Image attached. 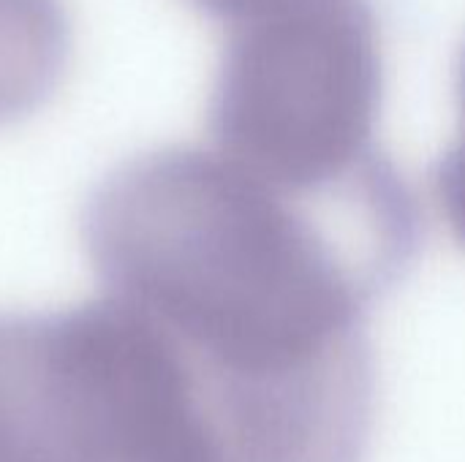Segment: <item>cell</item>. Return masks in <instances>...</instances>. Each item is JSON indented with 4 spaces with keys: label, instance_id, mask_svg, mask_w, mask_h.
I'll list each match as a JSON object with an SVG mask.
<instances>
[{
    "label": "cell",
    "instance_id": "6da1fadb",
    "mask_svg": "<svg viewBox=\"0 0 465 462\" xmlns=\"http://www.w3.org/2000/svg\"><path fill=\"white\" fill-rule=\"evenodd\" d=\"M322 202L193 147L142 152L87 196L82 242L104 297L185 357L234 462L365 460V313L417 259L422 218L403 180Z\"/></svg>",
    "mask_w": 465,
    "mask_h": 462
},
{
    "label": "cell",
    "instance_id": "7a4b0ae2",
    "mask_svg": "<svg viewBox=\"0 0 465 462\" xmlns=\"http://www.w3.org/2000/svg\"><path fill=\"white\" fill-rule=\"evenodd\" d=\"M0 462H234L193 368L101 297L0 313Z\"/></svg>",
    "mask_w": 465,
    "mask_h": 462
},
{
    "label": "cell",
    "instance_id": "3957f363",
    "mask_svg": "<svg viewBox=\"0 0 465 462\" xmlns=\"http://www.w3.org/2000/svg\"><path fill=\"white\" fill-rule=\"evenodd\" d=\"M381 49L365 0H316L229 30L210 98L218 152L270 188L332 199L376 180Z\"/></svg>",
    "mask_w": 465,
    "mask_h": 462
},
{
    "label": "cell",
    "instance_id": "277c9868",
    "mask_svg": "<svg viewBox=\"0 0 465 462\" xmlns=\"http://www.w3.org/2000/svg\"><path fill=\"white\" fill-rule=\"evenodd\" d=\"M71 54L63 0H0V128L38 112Z\"/></svg>",
    "mask_w": 465,
    "mask_h": 462
},
{
    "label": "cell",
    "instance_id": "5b68a950",
    "mask_svg": "<svg viewBox=\"0 0 465 462\" xmlns=\"http://www.w3.org/2000/svg\"><path fill=\"white\" fill-rule=\"evenodd\" d=\"M458 103L460 128L455 142L444 150L433 169V193L452 237L460 248H465V49L458 65Z\"/></svg>",
    "mask_w": 465,
    "mask_h": 462
},
{
    "label": "cell",
    "instance_id": "8992f818",
    "mask_svg": "<svg viewBox=\"0 0 465 462\" xmlns=\"http://www.w3.org/2000/svg\"><path fill=\"white\" fill-rule=\"evenodd\" d=\"M191 3L199 5L202 11H207L210 16L226 22L229 30H232V27L264 19V16H272V14H281V11H289V8H297V5H308V3H316V0H191Z\"/></svg>",
    "mask_w": 465,
    "mask_h": 462
}]
</instances>
